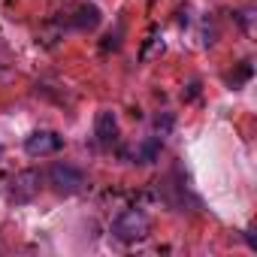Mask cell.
<instances>
[{
    "label": "cell",
    "mask_w": 257,
    "mask_h": 257,
    "mask_svg": "<svg viewBox=\"0 0 257 257\" xmlns=\"http://www.w3.org/2000/svg\"><path fill=\"white\" fill-rule=\"evenodd\" d=\"M73 25L79 31H97L100 25V10L97 7H79V13L73 16Z\"/></svg>",
    "instance_id": "obj_6"
},
{
    "label": "cell",
    "mask_w": 257,
    "mask_h": 257,
    "mask_svg": "<svg viewBox=\"0 0 257 257\" xmlns=\"http://www.w3.org/2000/svg\"><path fill=\"white\" fill-rule=\"evenodd\" d=\"M158 155H161V140H149V143H143L137 149V161L140 164H152Z\"/></svg>",
    "instance_id": "obj_7"
},
{
    "label": "cell",
    "mask_w": 257,
    "mask_h": 257,
    "mask_svg": "<svg viewBox=\"0 0 257 257\" xmlns=\"http://www.w3.org/2000/svg\"><path fill=\"white\" fill-rule=\"evenodd\" d=\"M94 137H97V143H100L103 149H109V146L118 140V118H115V112L103 109V112L97 115V124H94Z\"/></svg>",
    "instance_id": "obj_5"
},
{
    "label": "cell",
    "mask_w": 257,
    "mask_h": 257,
    "mask_svg": "<svg viewBox=\"0 0 257 257\" xmlns=\"http://www.w3.org/2000/svg\"><path fill=\"white\" fill-rule=\"evenodd\" d=\"M40 173L37 170H25V173H19L16 176V182H13V200L16 203H31L34 197H37V191H40Z\"/></svg>",
    "instance_id": "obj_4"
},
{
    "label": "cell",
    "mask_w": 257,
    "mask_h": 257,
    "mask_svg": "<svg viewBox=\"0 0 257 257\" xmlns=\"http://www.w3.org/2000/svg\"><path fill=\"white\" fill-rule=\"evenodd\" d=\"M146 233H149V215L143 209H124L112 224V236L118 242H127V245L146 239Z\"/></svg>",
    "instance_id": "obj_1"
},
{
    "label": "cell",
    "mask_w": 257,
    "mask_h": 257,
    "mask_svg": "<svg viewBox=\"0 0 257 257\" xmlns=\"http://www.w3.org/2000/svg\"><path fill=\"white\" fill-rule=\"evenodd\" d=\"M49 182H52L55 191H61V194H76V191L85 188V173L76 170V167H70V164H55V167L49 170Z\"/></svg>",
    "instance_id": "obj_3"
},
{
    "label": "cell",
    "mask_w": 257,
    "mask_h": 257,
    "mask_svg": "<svg viewBox=\"0 0 257 257\" xmlns=\"http://www.w3.org/2000/svg\"><path fill=\"white\" fill-rule=\"evenodd\" d=\"M0 158H4V149H0Z\"/></svg>",
    "instance_id": "obj_8"
},
{
    "label": "cell",
    "mask_w": 257,
    "mask_h": 257,
    "mask_svg": "<svg viewBox=\"0 0 257 257\" xmlns=\"http://www.w3.org/2000/svg\"><path fill=\"white\" fill-rule=\"evenodd\" d=\"M61 149H64V137L55 134V131H34L25 140V152L31 158H49V155H55Z\"/></svg>",
    "instance_id": "obj_2"
}]
</instances>
